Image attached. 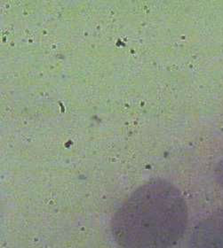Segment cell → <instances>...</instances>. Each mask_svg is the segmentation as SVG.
<instances>
[{
  "label": "cell",
  "instance_id": "1",
  "mask_svg": "<svg viewBox=\"0 0 223 248\" xmlns=\"http://www.w3.org/2000/svg\"><path fill=\"white\" fill-rule=\"evenodd\" d=\"M187 203L170 182L153 179L137 188L115 213L111 232L122 248H172L188 225Z\"/></svg>",
  "mask_w": 223,
  "mask_h": 248
},
{
  "label": "cell",
  "instance_id": "3",
  "mask_svg": "<svg viewBox=\"0 0 223 248\" xmlns=\"http://www.w3.org/2000/svg\"><path fill=\"white\" fill-rule=\"evenodd\" d=\"M215 177L219 185L223 188V159L220 160L215 167Z\"/></svg>",
  "mask_w": 223,
  "mask_h": 248
},
{
  "label": "cell",
  "instance_id": "2",
  "mask_svg": "<svg viewBox=\"0 0 223 248\" xmlns=\"http://www.w3.org/2000/svg\"><path fill=\"white\" fill-rule=\"evenodd\" d=\"M189 248H223V206L197 223Z\"/></svg>",
  "mask_w": 223,
  "mask_h": 248
}]
</instances>
